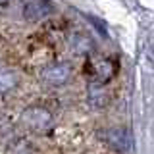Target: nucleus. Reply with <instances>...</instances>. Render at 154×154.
<instances>
[{
  "mask_svg": "<svg viewBox=\"0 0 154 154\" xmlns=\"http://www.w3.org/2000/svg\"><path fill=\"white\" fill-rule=\"evenodd\" d=\"M118 71V62L108 56H94L89 62V75L93 85H102L110 81Z\"/></svg>",
  "mask_w": 154,
  "mask_h": 154,
  "instance_id": "1",
  "label": "nucleus"
},
{
  "mask_svg": "<svg viewBox=\"0 0 154 154\" xmlns=\"http://www.w3.org/2000/svg\"><path fill=\"white\" fill-rule=\"evenodd\" d=\"M21 122L27 125L33 131H48L52 127V114L48 112L46 108H41V106H31V108L23 110L21 114Z\"/></svg>",
  "mask_w": 154,
  "mask_h": 154,
  "instance_id": "2",
  "label": "nucleus"
},
{
  "mask_svg": "<svg viewBox=\"0 0 154 154\" xmlns=\"http://www.w3.org/2000/svg\"><path fill=\"white\" fill-rule=\"evenodd\" d=\"M54 12V4L50 0H27L21 8V14L27 21H41Z\"/></svg>",
  "mask_w": 154,
  "mask_h": 154,
  "instance_id": "4",
  "label": "nucleus"
},
{
  "mask_svg": "<svg viewBox=\"0 0 154 154\" xmlns=\"http://www.w3.org/2000/svg\"><path fill=\"white\" fill-rule=\"evenodd\" d=\"M19 83V75L14 69H0V94L10 93Z\"/></svg>",
  "mask_w": 154,
  "mask_h": 154,
  "instance_id": "5",
  "label": "nucleus"
},
{
  "mask_svg": "<svg viewBox=\"0 0 154 154\" xmlns=\"http://www.w3.org/2000/svg\"><path fill=\"white\" fill-rule=\"evenodd\" d=\"M71 69L69 64L66 62H60V64H50L46 66L45 69L41 71V79L45 81L46 85H52V87H60V85H66L67 81L71 79Z\"/></svg>",
  "mask_w": 154,
  "mask_h": 154,
  "instance_id": "3",
  "label": "nucleus"
},
{
  "mask_svg": "<svg viewBox=\"0 0 154 154\" xmlns=\"http://www.w3.org/2000/svg\"><path fill=\"white\" fill-rule=\"evenodd\" d=\"M106 137H108L106 141H108V144L112 148H118V150L127 148V135H125V131H122V129H110Z\"/></svg>",
  "mask_w": 154,
  "mask_h": 154,
  "instance_id": "6",
  "label": "nucleus"
}]
</instances>
